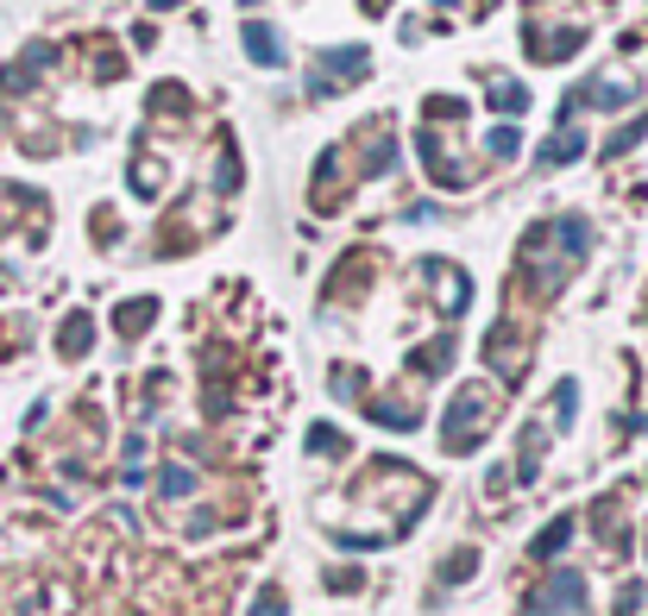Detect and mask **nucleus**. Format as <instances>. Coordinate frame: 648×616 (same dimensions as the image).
<instances>
[{"label":"nucleus","mask_w":648,"mask_h":616,"mask_svg":"<svg viewBox=\"0 0 648 616\" xmlns=\"http://www.w3.org/2000/svg\"><path fill=\"white\" fill-rule=\"evenodd\" d=\"M372 70V58L359 51V44H347V51H328V58H315V95H328V89H353L359 76Z\"/></svg>","instance_id":"2"},{"label":"nucleus","mask_w":648,"mask_h":616,"mask_svg":"<svg viewBox=\"0 0 648 616\" xmlns=\"http://www.w3.org/2000/svg\"><path fill=\"white\" fill-rule=\"evenodd\" d=\"M579 145H586V133H579V126H573V133L548 138V145H542V152H535V164H542V171H554V164H567V157L579 152Z\"/></svg>","instance_id":"5"},{"label":"nucleus","mask_w":648,"mask_h":616,"mask_svg":"<svg viewBox=\"0 0 648 616\" xmlns=\"http://www.w3.org/2000/svg\"><path fill=\"white\" fill-rule=\"evenodd\" d=\"M586 246H592L586 220H548V227H535L529 239H523V258H529V270L542 265V289H560L567 270L586 258Z\"/></svg>","instance_id":"1"},{"label":"nucleus","mask_w":648,"mask_h":616,"mask_svg":"<svg viewBox=\"0 0 648 616\" xmlns=\"http://www.w3.org/2000/svg\"><path fill=\"white\" fill-rule=\"evenodd\" d=\"M246 51H253L258 63H271V70L284 63V39H277V32H271L265 20H253V25H246Z\"/></svg>","instance_id":"4"},{"label":"nucleus","mask_w":648,"mask_h":616,"mask_svg":"<svg viewBox=\"0 0 648 616\" xmlns=\"http://www.w3.org/2000/svg\"><path fill=\"white\" fill-rule=\"evenodd\" d=\"M485 89H492V101H497V107H523V101H529V95H523V82H504V76H497V82H485Z\"/></svg>","instance_id":"8"},{"label":"nucleus","mask_w":648,"mask_h":616,"mask_svg":"<svg viewBox=\"0 0 648 616\" xmlns=\"http://www.w3.org/2000/svg\"><path fill=\"white\" fill-rule=\"evenodd\" d=\"M321 176H340V157L335 152L321 157ZM328 202H340V183H335V189H328V183H315V208H328Z\"/></svg>","instance_id":"7"},{"label":"nucleus","mask_w":648,"mask_h":616,"mask_svg":"<svg viewBox=\"0 0 648 616\" xmlns=\"http://www.w3.org/2000/svg\"><path fill=\"white\" fill-rule=\"evenodd\" d=\"M579 597H586V585H579V578H554V592L542 597V604H529V616H560V610H573V604H579Z\"/></svg>","instance_id":"3"},{"label":"nucleus","mask_w":648,"mask_h":616,"mask_svg":"<svg viewBox=\"0 0 648 616\" xmlns=\"http://www.w3.org/2000/svg\"><path fill=\"white\" fill-rule=\"evenodd\" d=\"M152 308H157V302H126V308H120V333H126V340H133V333H145Z\"/></svg>","instance_id":"6"}]
</instances>
